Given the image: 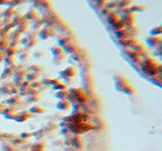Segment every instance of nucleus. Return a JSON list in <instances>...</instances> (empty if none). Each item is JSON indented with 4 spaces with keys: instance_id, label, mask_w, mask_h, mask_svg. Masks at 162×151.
Returning a JSON list of instances; mask_svg holds the SVG:
<instances>
[{
    "instance_id": "f257e3e1",
    "label": "nucleus",
    "mask_w": 162,
    "mask_h": 151,
    "mask_svg": "<svg viewBox=\"0 0 162 151\" xmlns=\"http://www.w3.org/2000/svg\"><path fill=\"white\" fill-rule=\"evenodd\" d=\"M56 107L59 110H68V109H70L71 105H70V102L68 100H60L56 105Z\"/></svg>"
},
{
    "instance_id": "f03ea898",
    "label": "nucleus",
    "mask_w": 162,
    "mask_h": 151,
    "mask_svg": "<svg viewBox=\"0 0 162 151\" xmlns=\"http://www.w3.org/2000/svg\"><path fill=\"white\" fill-rule=\"evenodd\" d=\"M69 96V92L64 91V90H59L58 92L56 94V97L60 100H66V98Z\"/></svg>"
},
{
    "instance_id": "7ed1b4c3",
    "label": "nucleus",
    "mask_w": 162,
    "mask_h": 151,
    "mask_svg": "<svg viewBox=\"0 0 162 151\" xmlns=\"http://www.w3.org/2000/svg\"><path fill=\"white\" fill-rule=\"evenodd\" d=\"M29 111L31 113H44L46 111V109H44V108L40 107V106H33L32 108H30Z\"/></svg>"
}]
</instances>
